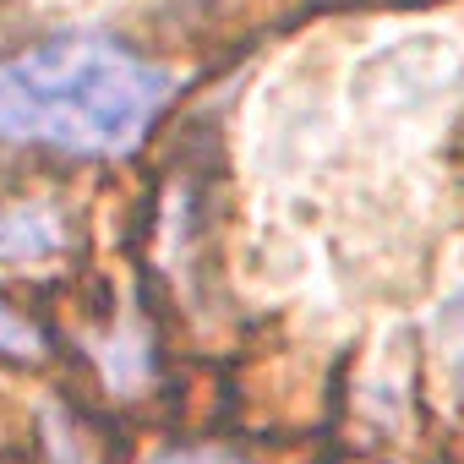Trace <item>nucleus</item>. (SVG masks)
Segmentation results:
<instances>
[{
	"label": "nucleus",
	"instance_id": "nucleus-1",
	"mask_svg": "<svg viewBox=\"0 0 464 464\" xmlns=\"http://www.w3.org/2000/svg\"><path fill=\"white\" fill-rule=\"evenodd\" d=\"M169 99V72L110 34H55L0 55V142L126 153Z\"/></svg>",
	"mask_w": 464,
	"mask_h": 464
},
{
	"label": "nucleus",
	"instance_id": "nucleus-2",
	"mask_svg": "<svg viewBox=\"0 0 464 464\" xmlns=\"http://www.w3.org/2000/svg\"><path fill=\"white\" fill-rule=\"evenodd\" d=\"M61 252V218L44 202L0 208V263H39Z\"/></svg>",
	"mask_w": 464,
	"mask_h": 464
},
{
	"label": "nucleus",
	"instance_id": "nucleus-3",
	"mask_svg": "<svg viewBox=\"0 0 464 464\" xmlns=\"http://www.w3.org/2000/svg\"><path fill=\"white\" fill-rule=\"evenodd\" d=\"M0 355H6V361H39V355H44L39 323H28V317L12 312L6 301H0Z\"/></svg>",
	"mask_w": 464,
	"mask_h": 464
},
{
	"label": "nucleus",
	"instance_id": "nucleus-4",
	"mask_svg": "<svg viewBox=\"0 0 464 464\" xmlns=\"http://www.w3.org/2000/svg\"><path fill=\"white\" fill-rule=\"evenodd\" d=\"M448 334H453V339H448V344H453V366L464 372V295H459L453 312H448Z\"/></svg>",
	"mask_w": 464,
	"mask_h": 464
},
{
	"label": "nucleus",
	"instance_id": "nucleus-5",
	"mask_svg": "<svg viewBox=\"0 0 464 464\" xmlns=\"http://www.w3.org/2000/svg\"><path fill=\"white\" fill-rule=\"evenodd\" d=\"M159 464H224V459H202V453H175V459H159Z\"/></svg>",
	"mask_w": 464,
	"mask_h": 464
}]
</instances>
